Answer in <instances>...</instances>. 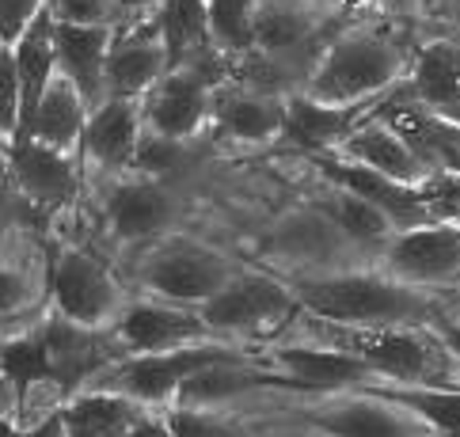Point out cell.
<instances>
[{"label": "cell", "mask_w": 460, "mask_h": 437, "mask_svg": "<svg viewBox=\"0 0 460 437\" xmlns=\"http://www.w3.org/2000/svg\"><path fill=\"white\" fill-rule=\"evenodd\" d=\"M289 285L297 289L308 316L339 323V328H434L441 316L453 312L441 289L400 282L381 263L289 278Z\"/></svg>", "instance_id": "cell-1"}, {"label": "cell", "mask_w": 460, "mask_h": 437, "mask_svg": "<svg viewBox=\"0 0 460 437\" xmlns=\"http://www.w3.org/2000/svg\"><path fill=\"white\" fill-rule=\"evenodd\" d=\"M400 27L403 23L376 20V15L358 23H339L301 92L323 103L388 100L411 76L419 50L400 35Z\"/></svg>", "instance_id": "cell-2"}, {"label": "cell", "mask_w": 460, "mask_h": 437, "mask_svg": "<svg viewBox=\"0 0 460 437\" xmlns=\"http://www.w3.org/2000/svg\"><path fill=\"white\" fill-rule=\"evenodd\" d=\"M262 255L286 278H308V274H335L350 267H366L369 255L354 248V240L342 232V224L332 217L320 198L286 209L262 236Z\"/></svg>", "instance_id": "cell-3"}, {"label": "cell", "mask_w": 460, "mask_h": 437, "mask_svg": "<svg viewBox=\"0 0 460 437\" xmlns=\"http://www.w3.org/2000/svg\"><path fill=\"white\" fill-rule=\"evenodd\" d=\"M202 319L209 331L225 343H243V338H267L282 335L297 319L301 297L289 285V278L274 270H236L221 293H213L202 304Z\"/></svg>", "instance_id": "cell-4"}, {"label": "cell", "mask_w": 460, "mask_h": 437, "mask_svg": "<svg viewBox=\"0 0 460 437\" xmlns=\"http://www.w3.org/2000/svg\"><path fill=\"white\" fill-rule=\"evenodd\" d=\"M240 267L233 258H225L221 251H213L209 244L194 236H164L156 244L145 248L141 263L134 270V282L145 297L172 301V304H202L221 293Z\"/></svg>", "instance_id": "cell-5"}, {"label": "cell", "mask_w": 460, "mask_h": 437, "mask_svg": "<svg viewBox=\"0 0 460 437\" xmlns=\"http://www.w3.org/2000/svg\"><path fill=\"white\" fill-rule=\"evenodd\" d=\"M240 358H255V350H248L243 343H225V338H206V343H190V346H179L168 354L122 358L92 388H114V392L134 396L156 411H168L179 399V388H183L190 377H199L209 365L240 362Z\"/></svg>", "instance_id": "cell-6"}, {"label": "cell", "mask_w": 460, "mask_h": 437, "mask_svg": "<svg viewBox=\"0 0 460 437\" xmlns=\"http://www.w3.org/2000/svg\"><path fill=\"white\" fill-rule=\"evenodd\" d=\"M50 304L54 312L69 316L88 328H114L119 316L129 309L126 285L114 278V270L80 248H54L50 251Z\"/></svg>", "instance_id": "cell-7"}, {"label": "cell", "mask_w": 460, "mask_h": 437, "mask_svg": "<svg viewBox=\"0 0 460 437\" xmlns=\"http://www.w3.org/2000/svg\"><path fill=\"white\" fill-rule=\"evenodd\" d=\"M35 328L42 335L54 388L61 399H73L76 392L92 388L111 365H119L126 358V350L111 328H88V323H76L54 309L46 312Z\"/></svg>", "instance_id": "cell-8"}, {"label": "cell", "mask_w": 460, "mask_h": 437, "mask_svg": "<svg viewBox=\"0 0 460 437\" xmlns=\"http://www.w3.org/2000/svg\"><path fill=\"white\" fill-rule=\"evenodd\" d=\"M316 399L320 403L308 411V430L327 437H434V430L400 399H392L381 384Z\"/></svg>", "instance_id": "cell-9"}, {"label": "cell", "mask_w": 460, "mask_h": 437, "mask_svg": "<svg viewBox=\"0 0 460 437\" xmlns=\"http://www.w3.org/2000/svg\"><path fill=\"white\" fill-rule=\"evenodd\" d=\"M278 373H286L297 392L308 396H332V392H358L369 384H385V377L376 373V365L361 354L320 343V338H297V343H274L262 354Z\"/></svg>", "instance_id": "cell-10"}, {"label": "cell", "mask_w": 460, "mask_h": 437, "mask_svg": "<svg viewBox=\"0 0 460 437\" xmlns=\"http://www.w3.org/2000/svg\"><path fill=\"white\" fill-rule=\"evenodd\" d=\"M175 217H179V198L156 175H141V171L114 175V183L103 194V224L119 244L149 248L172 232Z\"/></svg>", "instance_id": "cell-11"}, {"label": "cell", "mask_w": 460, "mask_h": 437, "mask_svg": "<svg viewBox=\"0 0 460 437\" xmlns=\"http://www.w3.org/2000/svg\"><path fill=\"white\" fill-rule=\"evenodd\" d=\"M388 274L400 282L422 285V289H441L456 285L460 278V217H441L426 221L415 229L396 232L388 251L376 258Z\"/></svg>", "instance_id": "cell-12"}, {"label": "cell", "mask_w": 460, "mask_h": 437, "mask_svg": "<svg viewBox=\"0 0 460 437\" xmlns=\"http://www.w3.org/2000/svg\"><path fill=\"white\" fill-rule=\"evenodd\" d=\"M114 338L122 343L126 358H145V354H168L190 343H206L217 338L209 331V323L202 319L199 309L190 304H172L156 297H137L129 301V309L114 323Z\"/></svg>", "instance_id": "cell-13"}, {"label": "cell", "mask_w": 460, "mask_h": 437, "mask_svg": "<svg viewBox=\"0 0 460 437\" xmlns=\"http://www.w3.org/2000/svg\"><path fill=\"white\" fill-rule=\"evenodd\" d=\"M8 183L20 198L39 205L42 214H61V209L76 205L80 198L84 164H80V156L50 149V144L31 137L8 149Z\"/></svg>", "instance_id": "cell-14"}, {"label": "cell", "mask_w": 460, "mask_h": 437, "mask_svg": "<svg viewBox=\"0 0 460 437\" xmlns=\"http://www.w3.org/2000/svg\"><path fill=\"white\" fill-rule=\"evenodd\" d=\"M312 168L320 171V179L335 183V187H347L361 198H369L373 205H381L385 214L403 229H415V224H426V221H441L446 214L430 202V194L426 187H403L396 179H388V175L373 171L366 164H354V160H342L335 153H323V156H308Z\"/></svg>", "instance_id": "cell-15"}, {"label": "cell", "mask_w": 460, "mask_h": 437, "mask_svg": "<svg viewBox=\"0 0 460 437\" xmlns=\"http://www.w3.org/2000/svg\"><path fill=\"white\" fill-rule=\"evenodd\" d=\"M172 73L168 46L160 39L156 20H134L114 31L107 54V95L111 100H145Z\"/></svg>", "instance_id": "cell-16"}, {"label": "cell", "mask_w": 460, "mask_h": 437, "mask_svg": "<svg viewBox=\"0 0 460 437\" xmlns=\"http://www.w3.org/2000/svg\"><path fill=\"white\" fill-rule=\"evenodd\" d=\"M381 103L385 100L323 103V100H312V95H305V92H289L286 95V126H282V141L278 144L297 149L305 156L335 153L361 122L381 110Z\"/></svg>", "instance_id": "cell-17"}, {"label": "cell", "mask_w": 460, "mask_h": 437, "mask_svg": "<svg viewBox=\"0 0 460 437\" xmlns=\"http://www.w3.org/2000/svg\"><path fill=\"white\" fill-rule=\"evenodd\" d=\"M213 126L236 144H278L286 126V95L255 88L248 80H228L213 95Z\"/></svg>", "instance_id": "cell-18"}, {"label": "cell", "mask_w": 460, "mask_h": 437, "mask_svg": "<svg viewBox=\"0 0 460 437\" xmlns=\"http://www.w3.org/2000/svg\"><path fill=\"white\" fill-rule=\"evenodd\" d=\"M141 137H145L141 100H107L88 118L80 164L103 171V175H126L137 164Z\"/></svg>", "instance_id": "cell-19"}, {"label": "cell", "mask_w": 460, "mask_h": 437, "mask_svg": "<svg viewBox=\"0 0 460 437\" xmlns=\"http://www.w3.org/2000/svg\"><path fill=\"white\" fill-rule=\"evenodd\" d=\"M335 156L354 160V164H366V168L381 171V175H388V179H396L403 187H430V183H438L434 171L426 168V160L415 153V144H411L400 129L381 115V110L361 122L354 134L335 149Z\"/></svg>", "instance_id": "cell-20"}, {"label": "cell", "mask_w": 460, "mask_h": 437, "mask_svg": "<svg viewBox=\"0 0 460 437\" xmlns=\"http://www.w3.org/2000/svg\"><path fill=\"white\" fill-rule=\"evenodd\" d=\"M119 27H80V23H58L54 20V50H58V73L69 76L84 92L92 110L107 103V54Z\"/></svg>", "instance_id": "cell-21"}, {"label": "cell", "mask_w": 460, "mask_h": 437, "mask_svg": "<svg viewBox=\"0 0 460 437\" xmlns=\"http://www.w3.org/2000/svg\"><path fill=\"white\" fill-rule=\"evenodd\" d=\"M407 92L415 103L438 110V115H453L460 107V27L419 46Z\"/></svg>", "instance_id": "cell-22"}, {"label": "cell", "mask_w": 460, "mask_h": 437, "mask_svg": "<svg viewBox=\"0 0 460 437\" xmlns=\"http://www.w3.org/2000/svg\"><path fill=\"white\" fill-rule=\"evenodd\" d=\"M153 411L156 407L126 392H114V388H84V392H76L69 403L58 407L69 437H122Z\"/></svg>", "instance_id": "cell-23"}, {"label": "cell", "mask_w": 460, "mask_h": 437, "mask_svg": "<svg viewBox=\"0 0 460 437\" xmlns=\"http://www.w3.org/2000/svg\"><path fill=\"white\" fill-rule=\"evenodd\" d=\"M88 118H92V103L84 100V92H80L69 76L58 73L50 80V88H46L39 110H35V122H31L27 141L35 137L42 144H50V149L80 156V149H84Z\"/></svg>", "instance_id": "cell-24"}, {"label": "cell", "mask_w": 460, "mask_h": 437, "mask_svg": "<svg viewBox=\"0 0 460 437\" xmlns=\"http://www.w3.org/2000/svg\"><path fill=\"white\" fill-rule=\"evenodd\" d=\"M316 198L332 209V217L342 224V232H347L354 240V248L369 258H381L400 232V224L392 221L381 205H373L369 198H361V194H354L347 187H335V183L323 179V190Z\"/></svg>", "instance_id": "cell-25"}, {"label": "cell", "mask_w": 460, "mask_h": 437, "mask_svg": "<svg viewBox=\"0 0 460 437\" xmlns=\"http://www.w3.org/2000/svg\"><path fill=\"white\" fill-rule=\"evenodd\" d=\"M156 27H160V39L168 46V61L172 69H183L194 57H202L213 46L209 35V4L206 0H164L156 8Z\"/></svg>", "instance_id": "cell-26"}, {"label": "cell", "mask_w": 460, "mask_h": 437, "mask_svg": "<svg viewBox=\"0 0 460 437\" xmlns=\"http://www.w3.org/2000/svg\"><path fill=\"white\" fill-rule=\"evenodd\" d=\"M392 399L411 407L434 437H460V384L453 388H411V384H381Z\"/></svg>", "instance_id": "cell-27"}, {"label": "cell", "mask_w": 460, "mask_h": 437, "mask_svg": "<svg viewBox=\"0 0 460 437\" xmlns=\"http://www.w3.org/2000/svg\"><path fill=\"white\" fill-rule=\"evenodd\" d=\"M209 4V35L225 57H248L255 50V12L259 0H206Z\"/></svg>", "instance_id": "cell-28"}, {"label": "cell", "mask_w": 460, "mask_h": 437, "mask_svg": "<svg viewBox=\"0 0 460 437\" xmlns=\"http://www.w3.org/2000/svg\"><path fill=\"white\" fill-rule=\"evenodd\" d=\"M164 423H168L172 437H255L221 407H168Z\"/></svg>", "instance_id": "cell-29"}, {"label": "cell", "mask_w": 460, "mask_h": 437, "mask_svg": "<svg viewBox=\"0 0 460 437\" xmlns=\"http://www.w3.org/2000/svg\"><path fill=\"white\" fill-rule=\"evenodd\" d=\"M46 8L58 23L80 27H119V8L114 0H46Z\"/></svg>", "instance_id": "cell-30"}, {"label": "cell", "mask_w": 460, "mask_h": 437, "mask_svg": "<svg viewBox=\"0 0 460 437\" xmlns=\"http://www.w3.org/2000/svg\"><path fill=\"white\" fill-rule=\"evenodd\" d=\"M183 144L187 141H175V137H164L156 129L145 126V137H141V149H137V164L134 171L141 175H156L164 179V171H172L179 164V156H183Z\"/></svg>", "instance_id": "cell-31"}, {"label": "cell", "mask_w": 460, "mask_h": 437, "mask_svg": "<svg viewBox=\"0 0 460 437\" xmlns=\"http://www.w3.org/2000/svg\"><path fill=\"white\" fill-rule=\"evenodd\" d=\"M354 4H366L369 15H376V20H392V23L407 27V23L422 20L434 0H354Z\"/></svg>", "instance_id": "cell-32"}, {"label": "cell", "mask_w": 460, "mask_h": 437, "mask_svg": "<svg viewBox=\"0 0 460 437\" xmlns=\"http://www.w3.org/2000/svg\"><path fill=\"white\" fill-rule=\"evenodd\" d=\"M46 12V0H4V46L20 42V35Z\"/></svg>", "instance_id": "cell-33"}, {"label": "cell", "mask_w": 460, "mask_h": 437, "mask_svg": "<svg viewBox=\"0 0 460 437\" xmlns=\"http://www.w3.org/2000/svg\"><path fill=\"white\" fill-rule=\"evenodd\" d=\"M426 194L446 217H460V179H438L426 187Z\"/></svg>", "instance_id": "cell-34"}, {"label": "cell", "mask_w": 460, "mask_h": 437, "mask_svg": "<svg viewBox=\"0 0 460 437\" xmlns=\"http://www.w3.org/2000/svg\"><path fill=\"white\" fill-rule=\"evenodd\" d=\"M160 4L164 0H114V8H119V27L134 23V20H149V15H156Z\"/></svg>", "instance_id": "cell-35"}, {"label": "cell", "mask_w": 460, "mask_h": 437, "mask_svg": "<svg viewBox=\"0 0 460 437\" xmlns=\"http://www.w3.org/2000/svg\"><path fill=\"white\" fill-rule=\"evenodd\" d=\"M434 331H438V338H441V343L449 346V354H453V358L460 362V316L446 312V316H441V319L434 323Z\"/></svg>", "instance_id": "cell-36"}, {"label": "cell", "mask_w": 460, "mask_h": 437, "mask_svg": "<svg viewBox=\"0 0 460 437\" xmlns=\"http://www.w3.org/2000/svg\"><path fill=\"white\" fill-rule=\"evenodd\" d=\"M122 437H172V430L164 423V411H153V415H145L137 426H129Z\"/></svg>", "instance_id": "cell-37"}, {"label": "cell", "mask_w": 460, "mask_h": 437, "mask_svg": "<svg viewBox=\"0 0 460 437\" xmlns=\"http://www.w3.org/2000/svg\"><path fill=\"white\" fill-rule=\"evenodd\" d=\"M308 4H316V8H327V12H342V8H350L354 0H308Z\"/></svg>", "instance_id": "cell-38"}, {"label": "cell", "mask_w": 460, "mask_h": 437, "mask_svg": "<svg viewBox=\"0 0 460 437\" xmlns=\"http://www.w3.org/2000/svg\"><path fill=\"white\" fill-rule=\"evenodd\" d=\"M453 20H456V27H460V0H456V15H453Z\"/></svg>", "instance_id": "cell-39"}, {"label": "cell", "mask_w": 460, "mask_h": 437, "mask_svg": "<svg viewBox=\"0 0 460 437\" xmlns=\"http://www.w3.org/2000/svg\"><path fill=\"white\" fill-rule=\"evenodd\" d=\"M305 437H327V433H320V430H312V433H305Z\"/></svg>", "instance_id": "cell-40"}, {"label": "cell", "mask_w": 460, "mask_h": 437, "mask_svg": "<svg viewBox=\"0 0 460 437\" xmlns=\"http://www.w3.org/2000/svg\"><path fill=\"white\" fill-rule=\"evenodd\" d=\"M456 285H460V278H456Z\"/></svg>", "instance_id": "cell-41"}]
</instances>
